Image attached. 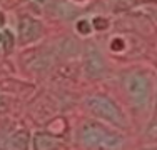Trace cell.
<instances>
[{"label":"cell","instance_id":"1","mask_svg":"<svg viewBox=\"0 0 157 150\" xmlns=\"http://www.w3.org/2000/svg\"><path fill=\"white\" fill-rule=\"evenodd\" d=\"M78 138L87 148L94 150H121L125 140L122 133L92 122H87L80 127Z\"/></svg>","mask_w":157,"mask_h":150},{"label":"cell","instance_id":"2","mask_svg":"<svg viewBox=\"0 0 157 150\" xmlns=\"http://www.w3.org/2000/svg\"><path fill=\"white\" fill-rule=\"evenodd\" d=\"M85 107L89 112H92V115H95L97 118L109 122L115 127H125V117L122 114L121 107L110 100L109 97L104 95H92L85 99Z\"/></svg>","mask_w":157,"mask_h":150},{"label":"cell","instance_id":"3","mask_svg":"<svg viewBox=\"0 0 157 150\" xmlns=\"http://www.w3.org/2000/svg\"><path fill=\"white\" fill-rule=\"evenodd\" d=\"M124 87H125V92L129 95L130 102L136 107H139V108L147 107V103L151 102V95H152V84L147 75L137 73V72L125 75Z\"/></svg>","mask_w":157,"mask_h":150},{"label":"cell","instance_id":"4","mask_svg":"<svg viewBox=\"0 0 157 150\" xmlns=\"http://www.w3.org/2000/svg\"><path fill=\"white\" fill-rule=\"evenodd\" d=\"M42 33L44 27L37 18L29 17V15L20 18V22H18V40H20L22 45L37 42L42 37Z\"/></svg>","mask_w":157,"mask_h":150},{"label":"cell","instance_id":"5","mask_svg":"<svg viewBox=\"0 0 157 150\" xmlns=\"http://www.w3.org/2000/svg\"><path fill=\"white\" fill-rule=\"evenodd\" d=\"M84 70L89 77L97 78L105 72V62L95 45H87L84 52Z\"/></svg>","mask_w":157,"mask_h":150},{"label":"cell","instance_id":"6","mask_svg":"<svg viewBox=\"0 0 157 150\" xmlns=\"http://www.w3.org/2000/svg\"><path fill=\"white\" fill-rule=\"evenodd\" d=\"M62 142L55 135L47 132H39L33 135V150H60Z\"/></svg>","mask_w":157,"mask_h":150},{"label":"cell","instance_id":"7","mask_svg":"<svg viewBox=\"0 0 157 150\" xmlns=\"http://www.w3.org/2000/svg\"><path fill=\"white\" fill-rule=\"evenodd\" d=\"M30 144V133L29 130L20 129L12 133V137L7 140V150H29Z\"/></svg>","mask_w":157,"mask_h":150},{"label":"cell","instance_id":"8","mask_svg":"<svg viewBox=\"0 0 157 150\" xmlns=\"http://www.w3.org/2000/svg\"><path fill=\"white\" fill-rule=\"evenodd\" d=\"M75 28H77L78 33H82V35H89V33L92 32V22H89V20H85V18H82V20L77 22Z\"/></svg>","mask_w":157,"mask_h":150},{"label":"cell","instance_id":"9","mask_svg":"<svg viewBox=\"0 0 157 150\" xmlns=\"http://www.w3.org/2000/svg\"><path fill=\"white\" fill-rule=\"evenodd\" d=\"M145 135H147V138L151 142H155L157 140V118L154 120V122L149 123L147 130H145Z\"/></svg>","mask_w":157,"mask_h":150},{"label":"cell","instance_id":"10","mask_svg":"<svg viewBox=\"0 0 157 150\" xmlns=\"http://www.w3.org/2000/svg\"><path fill=\"white\" fill-rule=\"evenodd\" d=\"M107 27H109V22L104 17H95L92 20V28H95V30H105Z\"/></svg>","mask_w":157,"mask_h":150},{"label":"cell","instance_id":"11","mask_svg":"<svg viewBox=\"0 0 157 150\" xmlns=\"http://www.w3.org/2000/svg\"><path fill=\"white\" fill-rule=\"evenodd\" d=\"M124 47H125L124 39H121V37H114V39H112L110 48H112L114 52H121V50H124Z\"/></svg>","mask_w":157,"mask_h":150},{"label":"cell","instance_id":"12","mask_svg":"<svg viewBox=\"0 0 157 150\" xmlns=\"http://www.w3.org/2000/svg\"><path fill=\"white\" fill-rule=\"evenodd\" d=\"M3 45H5L7 50H9V48L13 45V37H12V33H10L9 30H5V32H3Z\"/></svg>","mask_w":157,"mask_h":150},{"label":"cell","instance_id":"13","mask_svg":"<svg viewBox=\"0 0 157 150\" xmlns=\"http://www.w3.org/2000/svg\"><path fill=\"white\" fill-rule=\"evenodd\" d=\"M9 100L5 99V97L2 95V93H0V115H3V114H7V112H9Z\"/></svg>","mask_w":157,"mask_h":150},{"label":"cell","instance_id":"14","mask_svg":"<svg viewBox=\"0 0 157 150\" xmlns=\"http://www.w3.org/2000/svg\"><path fill=\"white\" fill-rule=\"evenodd\" d=\"M7 140H9V138H5L3 133L0 132V150H7Z\"/></svg>","mask_w":157,"mask_h":150},{"label":"cell","instance_id":"15","mask_svg":"<svg viewBox=\"0 0 157 150\" xmlns=\"http://www.w3.org/2000/svg\"><path fill=\"white\" fill-rule=\"evenodd\" d=\"M0 43H3V32H0Z\"/></svg>","mask_w":157,"mask_h":150},{"label":"cell","instance_id":"16","mask_svg":"<svg viewBox=\"0 0 157 150\" xmlns=\"http://www.w3.org/2000/svg\"><path fill=\"white\" fill-rule=\"evenodd\" d=\"M144 150H157V147H154V148H144Z\"/></svg>","mask_w":157,"mask_h":150},{"label":"cell","instance_id":"17","mask_svg":"<svg viewBox=\"0 0 157 150\" xmlns=\"http://www.w3.org/2000/svg\"><path fill=\"white\" fill-rule=\"evenodd\" d=\"M37 2H40V3H42V2H45V0H37Z\"/></svg>","mask_w":157,"mask_h":150}]
</instances>
